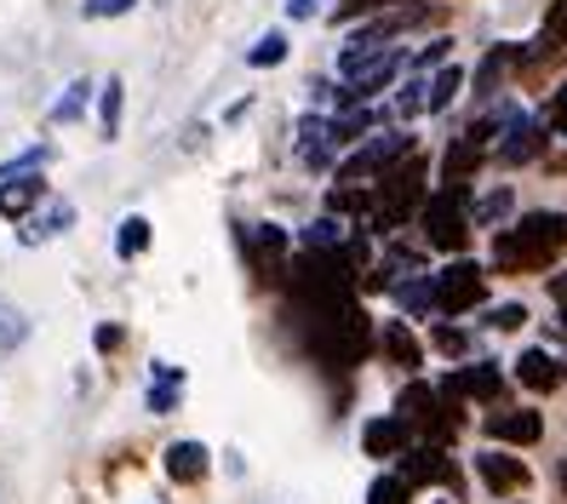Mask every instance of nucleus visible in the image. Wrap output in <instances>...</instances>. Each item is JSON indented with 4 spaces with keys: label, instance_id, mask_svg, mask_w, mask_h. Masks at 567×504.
<instances>
[{
    "label": "nucleus",
    "instance_id": "cd10ccee",
    "mask_svg": "<svg viewBox=\"0 0 567 504\" xmlns=\"http://www.w3.org/2000/svg\"><path fill=\"white\" fill-rule=\"evenodd\" d=\"M458 86H464V70H447V63H442V70L430 75V115H442L458 97Z\"/></svg>",
    "mask_w": 567,
    "mask_h": 504
},
{
    "label": "nucleus",
    "instance_id": "39448f33",
    "mask_svg": "<svg viewBox=\"0 0 567 504\" xmlns=\"http://www.w3.org/2000/svg\"><path fill=\"white\" fill-rule=\"evenodd\" d=\"M482 292H487V270H482L476 258H453V264H442V270L430 276L436 316H464V310H476Z\"/></svg>",
    "mask_w": 567,
    "mask_h": 504
},
{
    "label": "nucleus",
    "instance_id": "4be33fe9",
    "mask_svg": "<svg viewBox=\"0 0 567 504\" xmlns=\"http://www.w3.org/2000/svg\"><path fill=\"white\" fill-rule=\"evenodd\" d=\"M121 104H126V86L110 75L104 86H97V132H104L110 144L121 138Z\"/></svg>",
    "mask_w": 567,
    "mask_h": 504
},
{
    "label": "nucleus",
    "instance_id": "dca6fc26",
    "mask_svg": "<svg viewBox=\"0 0 567 504\" xmlns=\"http://www.w3.org/2000/svg\"><path fill=\"white\" fill-rule=\"evenodd\" d=\"M476 476H482L493 493H522V487H527V464L511 459V453H476Z\"/></svg>",
    "mask_w": 567,
    "mask_h": 504
},
{
    "label": "nucleus",
    "instance_id": "4468645a",
    "mask_svg": "<svg viewBox=\"0 0 567 504\" xmlns=\"http://www.w3.org/2000/svg\"><path fill=\"white\" fill-rule=\"evenodd\" d=\"M161 464H166V476H173L178 487H195V482H202L207 470H213V453H207L202 442H173Z\"/></svg>",
    "mask_w": 567,
    "mask_h": 504
},
{
    "label": "nucleus",
    "instance_id": "79ce46f5",
    "mask_svg": "<svg viewBox=\"0 0 567 504\" xmlns=\"http://www.w3.org/2000/svg\"><path fill=\"white\" fill-rule=\"evenodd\" d=\"M556 482H561V493H567V459H561V470H556Z\"/></svg>",
    "mask_w": 567,
    "mask_h": 504
},
{
    "label": "nucleus",
    "instance_id": "f3484780",
    "mask_svg": "<svg viewBox=\"0 0 567 504\" xmlns=\"http://www.w3.org/2000/svg\"><path fill=\"white\" fill-rule=\"evenodd\" d=\"M487 435H498V442H516V448H533L545 435V419L539 413H487Z\"/></svg>",
    "mask_w": 567,
    "mask_h": 504
},
{
    "label": "nucleus",
    "instance_id": "2eb2a0df",
    "mask_svg": "<svg viewBox=\"0 0 567 504\" xmlns=\"http://www.w3.org/2000/svg\"><path fill=\"white\" fill-rule=\"evenodd\" d=\"M379 350L402 367V373H419V367H424V344L413 339L408 321H384V327H379Z\"/></svg>",
    "mask_w": 567,
    "mask_h": 504
},
{
    "label": "nucleus",
    "instance_id": "c9c22d12",
    "mask_svg": "<svg viewBox=\"0 0 567 504\" xmlns=\"http://www.w3.org/2000/svg\"><path fill=\"white\" fill-rule=\"evenodd\" d=\"M522 321H527V310H522V305H498V310H493V321H487V327H498V332H516V327H522Z\"/></svg>",
    "mask_w": 567,
    "mask_h": 504
},
{
    "label": "nucleus",
    "instance_id": "9d476101",
    "mask_svg": "<svg viewBox=\"0 0 567 504\" xmlns=\"http://www.w3.org/2000/svg\"><path fill=\"white\" fill-rule=\"evenodd\" d=\"M545 150V121H533V115H516L505 126V144H498V161L505 166H522V161H539Z\"/></svg>",
    "mask_w": 567,
    "mask_h": 504
},
{
    "label": "nucleus",
    "instance_id": "72a5a7b5",
    "mask_svg": "<svg viewBox=\"0 0 567 504\" xmlns=\"http://www.w3.org/2000/svg\"><path fill=\"white\" fill-rule=\"evenodd\" d=\"M132 7H138V0H86V7H81V18L104 23V18H126Z\"/></svg>",
    "mask_w": 567,
    "mask_h": 504
},
{
    "label": "nucleus",
    "instance_id": "ddd939ff",
    "mask_svg": "<svg viewBox=\"0 0 567 504\" xmlns=\"http://www.w3.org/2000/svg\"><path fill=\"white\" fill-rule=\"evenodd\" d=\"M561 47H567V0H556V7L545 12L539 35H533L527 47H516V58H522V70H527V63H539V58H550V52H561Z\"/></svg>",
    "mask_w": 567,
    "mask_h": 504
},
{
    "label": "nucleus",
    "instance_id": "a211bd4d",
    "mask_svg": "<svg viewBox=\"0 0 567 504\" xmlns=\"http://www.w3.org/2000/svg\"><path fill=\"white\" fill-rule=\"evenodd\" d=\"M332 155H339V150H332V138H327V121H321V115H305V121H298V161L321 173Z\"/></svg>",
    "mask_w": 567,
    "mask_h": 504
},
{
    "label": "nucleus",
    "instance_id": "412c9836",
    "mask_svg": "<svg viewBox=\"0 0 567 504\" xmlns=\"http://www.w3.org/2000/svg\"><path fill=\"white\" fill-rule=\"evenodd\" d=\"M516 379H522L527 390H556V384H561V367H556L545 350H522V361H516Z\"/></svg>",
    "mask_w": 567,
    "mask_h": 504
},
{
    "label": "nucleus",
    "instance_id": "aec40b11",
    "mask_svg": "<svg viewBox=\"0 0 567 504\" xmlns=\"http://www.w3.org/2000/svg\"><path fill=\"white\" fill-rule=\"evenodd\" d=\"M178 395H184V367L173 361H155V379H150V413H173L178 408Z\"/></svg>",
    "mask_w": 567,
    "mask_h": 504
},
{
    "label": "nucleus",
    "instance_id": "f03ea898",
    "mask_svg": "<svg viewBox=\"0 0 567 504\" xmlns=\"http://www.w3.org/2000/svg\"><path fill=\"white\" fill-rule=\"evenodd\" d=\"M567 253V213H522L511 229L493 235V270L522 276V270H550Z\"/></svg>",
    "mask_w": 567,
    "mask_h": 504
},
{
    "label": "nucleus",
    "instance_id": "7ed1b4c3",
    "mask_svg": "<svg viewBox=\"0 0 567 504\" xmlns=\"http://www.w3.org/2000/svg\"><path fill=\"white\" fill-rule=\"evenodd\" d=\"M424 155L413 150V155H402L390 166V173L379 178V207H373V229L379 235H390L395 224H408V218H419V207L430 200V184H424Z\"/></svg>",
    "mask_w": 567,
    "mask_h": 504
},
{
    "label": "nucleus",
    "instance_id": "9b49d317",
    "mask_svg": "<svg viewBox=\"0 0 567 504\" xmlns=\"http://www.w3.org/2000/svg\"><path fill=\"white\" fill-rule=\"evenodd\" d=\"M408 435H413V424L402 413H390L361 430V448H367V459H395V453H408Z\"/></svg>",
    "mask_w": 567,
    "mask_h": 504
},
{
    "label": "nucleus",
    "instance_id": "6e6552de",
    "mask_svg": "<svg viewBox=\"0 0 567 504\" xmlns=\"http://www.w3.org/2000/svg\"><path fill=\"white\" fill-rule=\"evenodd\" d=\"M236 235H241V253H247V270L258 276V287H276L281 276H287V229H276V224H236Z\"/></svg>",
    "mask_w": 567,
    "mask_h": 504
},
{
    "label": "nucleus",
    "instance_id": "4c0bfd02",
    "mask_svg": "<svg viewBox=\"0 0 567 504\" xmlns=\"http://www.w3.org/2000/svg\"><path fill=\"white\" fill-rule=\"evenodd\" d=\"M550 298H556V310H561V327H567V270L550 276Z\"/></svg>",
    "mask_w": 567,
    "mask_h": 504
},
{
    "label": "nucleus",
    "instance_id": "2f4dec72",
    "mask_svg": "<svg viewBox=\"0 0 567 504\" xmlns=\"http://www.w3.org/2000/svg\"><path fill=\"white\" fill-rule=\"evenodd\" d=\"M384 7H419V0H339V7H332V18L350 23V18H361V12H384Z\"/></svg>",
    "mask_w": 567,
    "mask_h": 504
},
{
    "label": "nucleus",
    "instance_id": "0eeeda50",
    "mask_svg": "<svg viewBox=\"0 0 567 504\" xmlns=\"http://www.w3.org/2000/svg\"><path fill=\"white\" fill-rule=\"evenodd\" d=\"M402 155H413V132H373L367 144H355V155L339 166V184H367V178H384Z\"/></svg>",
    "mask_w": 567,
    "mask_h": 504
},
{
    "label": "nucleus",
    "instance_id": "1a4fd4ad",
    "mask_svg": "<svg viewBox=\"0 0 567 504\" xmlns=\"http://www.w3.org/2000/svg\"><path fill=\"white\" fill-rule=\"evenodd\" d=\"M498 390H505V373H498V361H471L458 367V373L447 379V395L458 401H498Z\"/></svg>",
    "mask_w": 567,
    "mask_h": 504
},
{
    "label": "nucleus",
    "instance_id": "ea45409f",
    "mask_svg": "<svg viewBox=\"0 0 567 504\" xmlns=\"http://www.w3.org/2000/svg\"><path fill=\"white\" fill-rule=\"evenodd\" d=\"M550 121H556V126H567V81H561V86H556V97H550Z\"/></svg>",
    "mask_w": 567,
    "mask_h": 504
},
{
    "label": "nucleus",
    "instance_id": "7c9ffc66",
    "mask_svg": "<svg viewBox=\"0 0 567 504\" xmlns=\"http://www.w3.org/2000/svg\"><path fill=\"white\" fill-rule=\"evenodd\" d=\"M23 339H29V321L7 305V298H0V350H18Z\"/></svg>",
    "mask_w": 567,
    "mask_h": 504
},
{
    "label": "nucleus",
    "instance_id": "bb28decb",
    "mask_svg": "<svg viewBox=\"0 0 567 504\" xmlns=\"http://www.w3.org/2000/svg\"><path fill=\"white\" fill-rule=\"evenodd\" d=\"M281 58H287V35H281V29H270V35H258V41L247 47V63H252V70H276Z\"/></svg>",
    "mask_w": 567,
    "mask_h": 504
},
{
    "label": "nucleus",
    "instance_id": "473e14b6",
    "mask_svg": "<svg viewBox=\"0 0 567 504\" xmlns=\"http://www.w3.org/2000/svg\"><path fill=\"white\" fill-rule=\"evenodd\" d=\"M505 213H511V189H493L487 200H476V224H482V229H487V224H498Z\"/></svg>",
    "mask_w": 567,
    "mask_h": 504
},
{
    "label": "nucleus",
    "instance_id": "20e7f679",
    "mask_svg": "<svg viewBox=\"0 0 567 504\" xmlns=\"http://www.w3.org/2000/svg\"><path fill=\"white\" fill-rule=\"evenodd\" d=\"M419 229H424V241L436 253H464V235H471V189L442 184L419 207Z\"/></svg>",
    "mask_w": 567,
    "mask_h": 504
},
{
    "label": "nucleus",
    "instance_id": "6ab92c4d",
    "mask_svg": "<svg viewBox=\"0 0 567 504\" xmlns=\"http://www.w3.org/2000/svg\"><path fill=\"white\" fill-rule=\"evenodd\" d=\"M70 224H75V207H70V200H52L47 213L23 218V247H41V241H52V235H63Z\"/></svg>",
    "mask_w": 567,
    "mask_h": 504
},
{
    "label": "nucleus",
    "instance_id": "423d86ee",
    "mask_svg": "<svg viewBox=\"0 0 567 504\" xmlns=\"http://www.w3.org/2000/svg\"><path fill=\"white\" fill-rule=\"evenodd\" d=\"M395 413H402L413 430H424V442H430V435H436V442H447V435L458 430L453 395H447V390H430V384H408L402 395H395Z\"/></svg>",
    "mask_w": 567,
    "mask_h": 504
},
{
    "label": "nucleus",
    "instance_id": "f257e3e1",
    "mask_svg": "<svg viewBox=\"0 0 567 504\" xmlns=\"http://www.w3.org/2000/svg\"><path fill=\"white\" fill-rule=\"evenodd\" d=\"M298 339L310 344V356L321 367H361L373 350V327H367L361 305L350 292L339 298H298Z\"/></svg>",
    "mask_w": 567,
    "mask_h": 504
},
{
    "label": "nucleus",
    "instance_id": "a19ab883",
    "mask_svg": "<svg viewBox=\"0 0 567 504\" xmlns=\"http://www.w3.org/2000/svg\"><path fill=\"white\" fill-rule=\"evenodd\" d=\"M436 344H442V350H453V356H464V332L442 327V332H436Z\"/></svg>",
    "mask_w": 567,
    "mask_h": 504
},
{
    "label": "nucleus",
    "instance_id": "5701e85b",
    "mask_svg": "<svg viewBox=\"0 0 567 504\" xmlns=\"http://www.w3.org/2000/svg\"><path fill=\"white\" fill-rule=\"evenodd\" d=\"M482 166V144H471V138H458L453 150H447V161H442V184H464L471 189V173Z\"/></svg>",
    "mask_w": 567,
    "mask_h": 504
},
{
    "label": "nucleus",
    "instance_id": "c85d7f7f",
    "mask_svg": "<svg viewBox=\"0 0 567 504\" xmlns=\"http://www.w3.org/2000/svg\"><path fill=\"white\" fill-rule=\"evenodd\" d=\"M395 110H402V115H430V75L413 70V81L395 92Z\"/></svg>",
    "mask_w": 567,
    "mask_h": 504
},
{
    "label": "nucleus",
    "instance_id": "f704fd0d",
    "mask_svg": "<svg viewBox=\"0 0 567 504\" xmlns=\"http://www.w3.org/2000/svg\"><path fill=\"white\" fill-rule=\"evenodd\" d=\"M447 47H453L447 35H442V41H430V47H424V52L413 58V70H419V75H430V70H436V63H447Z\"/></svg>",
    "mask_w": 567,
    "mask_h": 504
},
{
    "label": "nucleus",
    "instance_id": "393cba45",
    "mask_svg": "<svg viewBox=\"0 0 567 504\" xmlns=\"http://www.w3.org/2000/svg\"><path fill=\"white\" fill-rule=\"evenodd\" d=\"M344 241H350V235H344V218H332V213L316 218V224L305 229V247H310V253H332V247H344Z\"/></svg>",
    "mask_w": 567,
    "mask_h": 504
},
{
    "label": "nucleus",
    "instance_id": "b1692460",
    "mask_svg": "<svg viewBox=\"0 0 567 504\" xmlns=\"http://www.w3.org/2000/svg\"><path fill=\"white\" fill-rule=\"evenodd\" d=\"M86 104H92V81H70V86H63V97L52 104V126L81 121V115H86Z\"/></svg>",
    "mask_w": 567,
    "mask_h": 504
},
{
    "label": "nucleus",
    "instance_id": "a878e982",
    "mask_svg": "<svg viewBox=\"0 0 567 504\" xmlns=\"http://www.w3.org/2000/svg\"><path fill=\"white\" fill-rule=\"evenodd\" d=\"M144 247H150V218H138V213L121 218V229H115V253H121V258H138Z\"/></svg>",
    "mask_w": 567,
    "mask_h": 504
},
{
    "label": "nucleus",
    "instance_id": "58836bf2",
    "mask_svg": "<svg viewBox=\"0 0 567 504\" xmlns=\"http://www.w3.org/2000/svg\"><path fill=\"white\" fill-rule=\"evenodd\" d=\"M92 344H97V350H121V327H97Z\"/></svg>",
    "mask_w": 567,
    "mask_h": 504
},
{
    "label": "nucleus",
    "instance_id": "f8f14e48",
    "mask_svg": "<svg viewBox=\"0 0 567 504\" xmlns=\"http://www.w3.org/2000/svg\"><path fill=\"white\" fill-rule=\"evenodd\" d=\"M402 476H408L413 487H424V482H453V464H447L442 442H419V448H408V453H402Z\"/></svg>",
    "mask_w": 567,
    "mask_h": 504
},
{
    "label": "nucleus",
    "instance_id": "e433bc0d",
    "mask_svg": "<svg viewBox=\"0 0 567 504\" xmlns=\"http://www.w3.org/2000/svg\"><path fill=\"white\" fill-rule=\"evenodd\" d=\"M316 12H321V0H287V18L292 23H310Z\"/></svg>",
    "mask_w": 567,
    "mask_h": 504
},
{
    "label": "nucleus",
    "instance_id": "c756f323",
    "mask_svg": "<svg viewBox=\"0 0 567 504\" xmlns=\"http://www.w3.org/2000/svg\"><path fill=\"white\" fill-rule=\"evenodd\" d=\"M408 493H413L408 476H379L373 487H367V504H408Z\"/></svg>",
    "mask_w": 567,
    "mask_h": 504
}]
</instances>
